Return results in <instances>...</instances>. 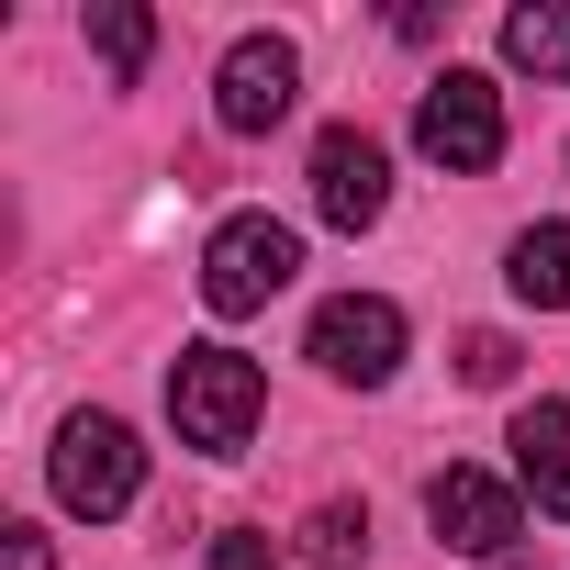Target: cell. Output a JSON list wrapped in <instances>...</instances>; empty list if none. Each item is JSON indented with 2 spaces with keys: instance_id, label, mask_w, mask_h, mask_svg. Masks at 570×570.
Here are the masks:
<instances>
[{
  "instance_id": "6da1fadb",
  "label": "cell",
  "mask_w": 570,
  "mask_h": 570,
  "mask_svg": "<svg viewBox=\"0 0 570 570\" xmlns=\"http://www.w3.org/2000/svg\"><path fill=\"white\" fill-rule=\"evenodd\" d=\"M257 414H268V381H257L246 347H179L168 358V425H179V448L235 459L257 436Z\"/></svg>"
},
{
  "instance_id": "7a4b0ae2",
  "label": "cell",
  "mask_w": 570,
  "mask_h": 570,
  "mask_svg": "<svg viewBox=\"0 0 570 570\" xmlns=\"http://www.w3.org/2000/svg\"><path fill=\"white\" fill-rule=\"evenodd\" d=\"M46 481H57V503H68L79 525H112V514H135V492H146V448H135L124 414H68Z\"/></svg>"
},
{
  "instance_id": "3957f363",
  "label": "cell",
  "mask_w": 570,
  "mask_h": 570,
  "mask_svg": "<svg viewBox=\"0 0 570 570\" xmlns=\"http://www.w3.org/2000/svg\"><path fill=\"white\" fill-rule=\"evenodd\" d=\"M303 279V235L279 224V213H235V224H213V246H202V303L235 325V314H268L279 292Z\"/></svg>"
},
{
  "instance_id": "277c9868",
  "label": "cell",
  "mask_w": 570,
  "mask_h": 570,
  "mask_svg": "<svg viewBox=\"0 0 570 570\" xmlns=\"http://www.w3.org/2000/svg\"><path fill=\"white\" fill-rule=\"evenodd\" d=\"M414 146H425L448 179H481V168L503 157V90H492L481 68H436L425 101H414Z\"/></svg>"
},
{
  "instance_id": "5b68a950",
  "label": "cell",
  "mask_w": 570,
  "mask_h": 570,
  "mask_svg": "<svg viewBox=\"0 0 570 570\" xmlns=\"http://www.w3.org/2000/svg\"><path fill=\"white\" fill-rule=\"evenodd\" d=\"M303 358H314L325 381H347V392H381V381L403 370V303H381V292H336V303L314 314Z\"/></svg>"
},
{
  "instance_id": "8992f818",
  "label": "cell",
  "mask_w": 570,
  "mask_h": 570,
  "mask_svg": "<svg viewBox=\"0 0 570 570\" xmlns=\"http://www.w3.org/2000/svg\"><path fill=\"white\" fill-rule=\"evenodd\" d=\"M425 525H436L459 559H514V537H525V503H514V481H492V470L448 459V470L425 481Z\"/></svg>"
},
{
  "instance_id": "52a82bcc",
  "label": "cell",
  "mask_w": 570,
  "mask_h": 570,
  "mask_svg": "<svg viewBox=\"0 0 570 570\" xmlns=\"http://www.w3.org/2000/svg\"><path fill=\"white\" fill-rule=\"evenodd\" d=\"M314 213H325L336 235H370V224L392 213V157H381L370 124H325V135H314Z\"/></svg>"
},
{
  "instance_id": "ba28073f",
  "label": "cell",
  "mask_w": 570,
  "mask_h": 570,
  "mask_svg": "<svg viewBox=\"0 0 570 570\" xmlns=\"http://www.w3.org/2000/svg\"><path fill=\"white\" fill-rule=\"evenodd\" d=\"M292 90H303L292 46H279V35H235L224 68H213V124L224 135H268V124H292Z\"/></svg>"
},
{
  "instance_id": "9c48e42d",
  "label": "cell",
  "mask_w": 570,
  "mask_h": 570,
  "mask_svg": "<svg viewBox=\"0 0 570 570\" xmlns=\"http://www.w3.org/2000/svg\"><path fill=\"white\" fill-rule=\"evenodd\" d=\"M503 448H514V481L537 492V514L570 525V403H525Z\"/></svg>"
},
{
  "instance_id": "30bf717a",
  "label": "cell",
  "mask_w": 570,
  "mask_h": 570,
  "mask_svg": "<svg viewBox=\"0 0 570 570\" xmlns=\"http://www.w3.org/2000/svg\"><path fill=\"white\" fill-rule=\"evenodd\" d=\"M503 279H514V303L570 314V224H525V235L503 246Z\"/></svg>"
},
{
  "instance_id": "8fae6325",
  "label": "cell",
  "mask_w": 570,
  "mask_h": 570,
  "mask_svg": "<svg viewBox=\"0 0 570 570\" xmlns=\"http://www.w3.org/2000/svg\"><path fill=\"white\" fill-rule=\"evenodd\" d=\"M503 68L570 79V0H525V12H503Z\"/></svg>"
},
{
  "instance_id": "7c38bea8",
  "label": "cell",
  "mask_w": 570,
  "mask_h": 570,
  "mask_svg": "<svg viewBox=\"0 0 570 570\" xmlns=\"http://www.w3.org/2000/svg\"><path fill=\"white\" fill-rule=\"evenodd\" d=\"M303 559H314V570H358V559H370V503H347V492L314 503V514H303Z\"/></svg>"
},
{
  "instance_id": "4fadbf2b",
  "label": "cell",
  "mask_w": 570,
  "mask_h": 570,
  "mask_svg": "<svg viewBox=\"0 0 570 570\" xmlns=\"http://www.w3.org/2000/svg\"><path fill=\"white\" fill-rule=\"evenodd\" d=\"M90 46L112 79H146V46H157V12H135V0H90Z\"/></svg>"
},
{
  "instance_id": "5bb4252c",
  "label": "cell",
  "mask_w": 570,
  "mask_h": 570,
  "mask_svg": "<svg viewBox=\"0 0 570 570\" xmlns=\"http://www.w3.org/2000/svg\"><path fill=\"white\" fill-rule=\"evenodd\" d=\"M514 370H525V358H514V336H492V325H470V336H459V381H470V392H503Z\"/></svg>"
},
{
  "instance_id": "9a60e30c",
  "label": "cell",
  "mask_w": 570,
  "mask_h": 570,
  "mask_svg": "<svg viewBox=\"0 0 570 570\" xmlns=\"http://www.w3.org/2000/svg\"><path fill=\"white\" fill-rule=\"evenodd\" d=\"M213 570H292V559H279L257 525H224V537H213Z\"/></svg>"
},
{
  "instance_id": "2e32d148",
  "label": "cell",
  "mask_w": 570,
  "mask_h": 570,
  "mask_svg": "<svg viewBox=\"0 0 570 570\" xmlns=\"http://www.w3.org/2000/svg\"><path fill=\"white\" fill-rule=\"evenodd\" d=\"M12 570H57V559H46V537H35V525H12Z\"/></svg>"
},
{
  "instance_id": "e0dca14e",
  "label": "cell",
  "mask_w": 570,
  "mask_h": 570,
  "mask_svg": "<svg viewBox=\"0 0 570 570\" xmlns=\"http://www.w3.org/2000/svg\"><path fill=\"white\" fill-rule=\"evenodd\" d=\"M503 570H548V559H503Z\"/></svg>"
}]
</instances>
